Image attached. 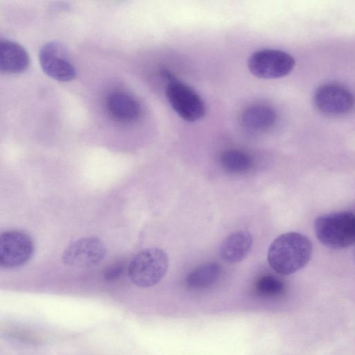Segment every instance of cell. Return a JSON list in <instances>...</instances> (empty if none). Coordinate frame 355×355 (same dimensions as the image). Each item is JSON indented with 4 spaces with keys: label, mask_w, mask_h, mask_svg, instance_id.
Wrapping results in <instances>:
<instances>
[{
    "label": "cell",
    "mask_w": 355,
    "mask_h": 355,
    "mask_svg": "<svg viewBox=\"0 0 355 355\" xmlns=\"http://www.w3.org/2000/svg\"><path fill=\"white\" fill-rule=\"evenodd\" d=\"M277 119L275 111L270 107L256 105L248 107L243 113V125L252 130H263L272 126Z\"/></svg>",
    "instance_id": "4fadbf2b"
},
{
    "label": "cell",
    "mask_w": 355,
    "mask_h": 355,
    "mask_svg": "<svg viewBox=\"0 0 355 355\" xmlns=\"http://www.w3.org/2000/svg\"><path fill=\"white\" fill-rule=\"evenodd\" d=\"M252 243L253 239L249 232H234L228 235L221 243L219 250L220 257L227 263H239L248 255Z\"/></svg>",
    "instance_id": "8fae6325"
},
{
    "label": "cell",
    "mask_w": 355,
    "mask_h": 355,
    "mask_svg": "<svg viewBox=\"0 0 355 355\" xmlns=\"http://www.w3.org/2000/svg\"><path fill=\"white\" fill-rule=\"evenodd\" d=\"M43 71L54 80L67 82L75 78L76 73L65 46L58 42H49L39 53Z\"/></svg>",
    "instance_id": "ba28073f"
},
{
    "label": "cell",
    "mask_w": 355,
    "mask_h": 355,
    "mask_svg": "<svg viewBox=\"0 0 355 355\" xmlns=\"http://www.w3.org/2000/svg\"><path fill=\"white\" fill-rule=\"evenodd\" d=\"M106 248L96 236H85L75 240L65 249L63 262L71 267L88 268L98 265L104 259Z\"/></svg>",
    "instance_id": "52a82bcc"
},
{
    "label": "cell",
    "mask_w": 355,
    "mask_h": 355,
    "mask_svg": "<svg viewBox=\"0 0 355 355\" xmlns=\"http://www.w3.org/2000/svg\"><path fill=\"white\" fill-rule=\"evenodd\" d=\"M123 264L115 263L108 266L103 272L106 280H113L118 278L123 271Z\"/></svg>",
    "instance_id": "e0dca14e"
},
{
    "label": "cell",
    "mask_w": 355,
    "mask_h": 355,
    "mask_svg": "<svg viewBox=\"0 0 355 355\" xmlns=\"http://www.w3.org/2000/svg\"><path fill=\"white\" fill-rule=\"evenodd\" d=\"M162 75L167 81L166 94L175 112L187 121H196L204 116L205 105L200 96L191 87L180 82L169 71Z\"/></svg>",
    "instance_id": "277c9868"
},
{
    "label": "cell",
    "mask_w": 355,
    "mask_h": 355,
    "mask_svg": "<svg viewBox=\"0 0 355 355\" xmlns=\"http://www.w3.org/2000/svg\"><path fill=\"white\" fill-rule=\"evenodd\" d=\"M254 290L261 297H275L282 295L285 290L284 282L272 275H265L256 282Z\"/></svg>",
    "instance_id": "2e32d148"
},
{
    "label": "cell",
    "mask_w": 355,
    "mask_h": 355,
    "mask_svg": "<svg viewBox=\"0 0 355 355\" xmlns=\"http://www.w3.org/2000/svg\"><path fill=\"white\" fill-rule=\"evenodd\" d=\"M34 244L26 232L7 230L0 235V266L6 269H15L26 264L31 258Z\"/></svg>",
    "instance_id": "5b68a950"
},
{
    "label": "cell",
    "mask_w": 355,
    "mask_h": 355,
    "mask_svg": "<svg viewBox=\"0 0 355 355\" xmlns=\"http://www.w3.org/2000/svg\"><path fill=\"white\" fill-rule=\"evenodd\" d=\"M168 258L162 250L150 248L137 253L128 265V273L134 284L141 288L153 286L165 276Z\"/></svg>",
    "instance_id": "3957f363"
},
{
    "label": "cell",
    "mask_w": 355,
    "mask_h": 355,
    "mask_svg": "<svg viewBox=\"0 0 355 355\" xmlns=\"http://www.w3.org/2000/svg\"><path fill=\"white\" fill-rule=\"evenodd\" d=\"M248 65L250 72L257 77L277 78L288 75L293 70L295 60L284 51L263 49L252 53Z\"/></svg>",
    "instance_id": "8992f818"
},
{
    "label": "cell",
    "mask_w": 355,
    "mask_h": 355,
    "mask_svg": "<svg viewBox=\"0 0 355 355\" xmlns=\"http://www.w3.org/2000/svg\"><path fill=\"white\" fill-rule=\"evenodd\" d=\"M29 64V55L23 46L8 40L0 41L1 72L10 74L21 73L28 69Z\"/></svg>",
    "instance_id": "30bf717a"
},
{
    "label": "cell",
    "mask_w": 355,
    "mask_h": 355,
    "mask_svg": "<svg viewBox=\"0 0 355 355\" xmlns=\"http://www.w3.org/2000/svg\"><path fill=\"white\" fill-rule=\"evenodd\" d=\"M312 250V243L308 237L298 232H287L271 243L268 262L278 274L291 275L308 263Z\"/></svg>",
    "instance_id": "6da1fadb"
},
{
    "label": "cell",
    "mask_w": 355,
    "mask_h": 355,
    "mask_svg": "<svg viewBox=\"0 0 355 355\" xmlns=\"http://www.w3.org/2000/svg\"><path fill=\"white\" fill-rule=\"evenodd\" d=\"M313 100L320 112L331 115L348 113L355 105L353 94L345 87L336 83L320 86L314 94Z\"/></svg>",
    "instance_id": "9c48e42d"
},
{
    "label": "cell",
    "mask_w": 355,
    "mask_h": 355,
    "mask_svg": "<svg viewBox=\"0 0 355 355\" xmlns=\"http://www.w3.org/2000/svg\"><path fill=\"white\" fill-rule=\"evenodd\" d=\"M107 107L112 114L124 121H132L140 115L141 107L132 96L121 92L112 94L107 99Z\"/></svg>",
    "instance_id": "7c38bea8"
},
{
    "label": "cell",
    "mask_w": 355,
    "mask_h": 355,
    "mask_svg": "<svg viewBox=\"0 0 355 355\" xmlns=\"http://www.w3.org/2000/svg\"><path fill=\"white\" fill-rule=\"evenodd\" d=\"M220 266L216 262L204 263L194 269L187 277L186 283L192 289H202L215 284L221 275Z\"/></svg>",
    "instance_id": "5bb4252c"
},
{
    "label": "cell",
    "mask_w": 355,
    "mask_h": 355,
    "mask_svg": "<svg viewBox=\"0 0 355 355\" xmlns=\"http://www.w3.org/2000/svg\"><path fill=\"white\" fill-rule=\"evenodd\" d=\"M220 164L228 173H241L252 167V160L248 153L240 150L231 149L222 154Z\"/></svg>",
    "instance_id": "9a60e30c"
},
{
    "label": "cell",
    "mask_w": 355,
    "mask_h": 355,
    "mask_svg": "<svg viewBox=\"0 0 355 355\" xmlns=\"http://www.w3.org/2000/svg\"><path fill=\"white\" fill-rule=\"evenodd\" d=\"M320 242L332 249L347 248L355 243V214L349 211L327 214L314 223Z\"/></svg>",
    "instance_id": "7a4b0ae2"
}]
</instances>
